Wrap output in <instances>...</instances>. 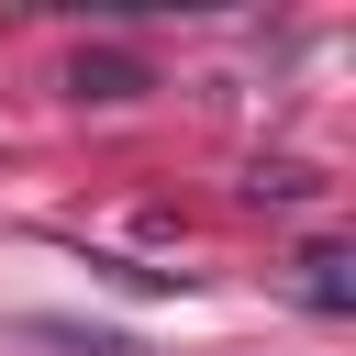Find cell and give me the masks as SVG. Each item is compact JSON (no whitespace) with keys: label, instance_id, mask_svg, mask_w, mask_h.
Wrapping results in <instances>:
<instances>
[{"label":"cell","instance_id":"2","mask_svg":"<svg viewBox=\"0 0 356 356\" xmlns=\"http://www.w3.org/2000/svg\"><path fill=\"white\" fill-rule=\"evenodd\" d=\"M300 300H312V312H334V323L356 312V278H345V245H312V256H300Z\"/></svg>","mask_w":356,"mask_h":356},{"label":"cell","instance_id":"3","mask_svg":"<svg viewBox=\"0 0 356 356\" xmlns=\"http://www.w3.org/2000/svg\"><path fill=\"white\" fill-rule=\"evenodd\" d=\"M245 189H256V200H312V178H300V167H256Z\"/></svg>","mask_w":356,"mask_h":356},{"label":"cell","instance_id":"1","mask_svg":"<svg viewBox=\"0 0 356 356\" xmlns=\"http://www.w3.org/2000/svg\"><path fill=\"white\" fill-rule=\"evenodd\" d=\"M67 89H78V100H145V89H156V67L100 44V56H78V67H67Z\"/></svg>","mask_w":356,"mask_h":356}]
</instances>
